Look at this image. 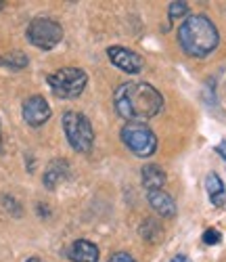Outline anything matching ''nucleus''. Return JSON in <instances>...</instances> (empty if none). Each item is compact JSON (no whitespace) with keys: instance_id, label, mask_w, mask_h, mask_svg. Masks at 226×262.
Segmentation results:
<instances>
[{"instance_id":"nucleus-21","label":"nucleus","mask_w":226,"mask_h":262,"mask_svg":"<svg viewBox=\"0 0 226 262\" xmlns=\"http://www.w3.org/2000/svg\"><path fill=\"white\" fill-rule=\"evenodd\" d=\"M0 151H3V130H0Z\"/></svg>"},{"instance_id":"nucleus-10","label":"nucleus","mask_w":226,"mask_h":262,"mask_svg":"<svg viewBox=\"0 0 226 262\" xmlns=\"http://www.w3.org/2000/svg\"><path fill=\"white\" fill-rule=\"evenodd\" d=\"M67 258L72 262H99V248L88 239H76L67 250Z\"/></svg>"},{"instance_id":"nucleus-17","label":"nucleus","mask_w":226,"mask_h":262,"mask_svg":"<svg viewBox=\"0 0 226 262\" xmlns=\"http://www.w3.org/2000/svg\"><path fill=\"white\" fill-rule=\"evenodd\" d=\"M107 262H137V260H134L128 252H116V254H111V256H109Z\"/></svg>"},{"instance_id":"nucleus-14","label":"nucleus","mask_w":226,"mask_h":262,"mask_svg":"<svg viewBox=\"0 0 226 262\" xmlns=\"http://www.w3.org/2000/svg\"><path fill=\"white\" fill-rule=\"evenodd\" d=\"M0 65L7 70H13V72H19V70H24L30 65V59L26 53H21V51H13V53H5V55H0Z\"/></svg>"},{"instance_id":"nucleus-3","label":"nucleus","mask_w":226,"mask_h":262,"mask_svg":"<svg viewBox=\"0 0 226 262\" xmlns=\"http://www.w3.org/2000/svg\"><path fill=\"white\" fill-rule=\"evenodd\" d=\"M61 126L67 143L78 154H90L95 145V130L90 120L80 112H65L61 118Z\"/></svg>"},{"instance_id":"nucleus-16","label":"nucleus","mask_w":226,"mask_h":262,"mask_svg":"<svg viewBox=\"0 0 226 262\" xmlns=\"http://www.w3.org/2000/svg\"><path fill=\"white\" fill-rule=\"evenodd\" d=\"M222 242V233L216 231V229H208L206 233H203V244L206 246H218Z\"/></svg>"},{"instance_id":"nucleus-19","label":"nucleus","mask_w":226,"mask_h":262,"mask_svg":"<svg viewBox=\"0 0 226 262\" xmlns=\"http://www.w3.org/2000/svg\"><path fill=\"white\" fill-rule=\"evenodd\" d=\"M172 262H193L191 258H187V256H183V254H178V256H174L172 258Z\"/></svg>"},{"instance_id":"nucleus-22","label":"nucleus","mask_w":226,"mask_h":262,"mask_svg":"<svg viewBox=\"0 0 226 262\" xmlns=\"http://www.w3.org/2000/svg\"><path fill=\"white\" fill-rule=\"evenodd\" d=\"M5 7V0H0V9H3Z\"/></svg>"},{"instance_id":"nucleus-6","label":"nucleus","mask_w":226,"mask_h":262,"mask_svg":"<svg viewBox=\"0 0 226 262\" xmlns=\"http://www.w3.org/2000/svg\"><path fill=\"white\" fill-rule=\"evenodd\" d=\"M26 38L30 45H34L40 51H53L63 40V28L59 26V21L51 17H36L30 21Z\"/></svg>"},{"instance_id":"nucleus-7","label":"nucleus","mask_w":226,"mask_h":262,"mask_svg":"<svg viewBox=\"0 0 226 262\" xmlns=\"http://www.w3.org/2000/svg\"><path fill=\"white\" fill-rule=\"evenodd\" d=\"M21 116H24L26 124L32 126V128H40L44 126L51 116H53V109L49 105V101L40 97V95H32L24 101V107H21Z\"/></svg>"},{"instance_id":"nucleus-20","label":"nucleus","mask_w":226,"mask_h":262,"mask_svg":"<svg viewBox=\"0 0 226 262\" xmlns=\"http://www.w3.org/2000/svg\"><path fill=\"white\" fill-rule=\"evenodd\" d=\"M26 262H42V260H40V258H36V256H32V258H28Z\"/></svg>"},{"instance_id":"nucleus-11","label":"nucleus","mask_w":226,"mask_h":262,"mask_svg":"<svg viewBox=\"0 0 226 262\" xmlns=\"http://www.w3.org/2000/svg\"><path fill=\"white\" fill-rule=\"evenodd\" d=\"M206 191H208V198L216 208H222L226 204V189L222 179L218 177L216 172H210L206 177Z\"/></svg>"},{"instance_id":"nucleus-18","label":"nucleus","mask_w":226,"mask_h":262,"mask_svg":"<svg viewBox=\"0 0 226 262\" xmlns=\"http://www.w3.org/2000/svg\"><path fill=\"white\" fill-rule=\"evenodd\" d=\"M216 151H218V154L222 156V160L226 162V141H220V143L216 145Z\"/></svg>"},{"instance_id":"nucleus-15","label":"nucleus","mask_w":226,"mask_h":262,"mask_svg":"<svg viewBox=\"0 0 226 262\" xmlns=\"http://www.w3.org/2000/svg\"><path fill=\"white\" fill-rule=\"evenodd\" d=\"M168 15H170L172 21L183 19V17L189 15V5H187V3H172L170 9H168Z\"/></svg>"},{"instance_id":"nucleus-5","label":"nucleus","mask_w":226,"mask_h":262,"mask_svg":"<svg viewBox=\"0 0 226 262\" xmlns=\"http://www.w3.org/2000/svg\"><path fill=\"white\" fill-rule=\"evenodd\" d=\"M122 143L132 151L137 158H151L157 149V137L155 133L143 122H128L120 130Z\"/></svg>"},{"instance_id":"nucleus-12","label":"nucleus","mask_w":226,"mask_h":262,"mask_svg":"<svg viewBox=\"0 0 226 262\" xmlns=\"http://www.w3.org/2000/svg\"><path fill=\"white\" fill-rule=\"evenodd\" d=\"M141 172H143L141 174V177H143V187L147 191L162 189L166 185V172H164V168H160L157 164H147Z\"/></svg>"},{"instance_id":"nucleus-4","label":"nucleus","mask_w":226,"mask_h":262,"mask_svg":"<svg viewBox=\"0 0 226 262\" xmlns=\"http://www.w3.org/2000/svg\"><path fill=\"white\" fill-rule=\"evenodd\" d=\"M47 84L59 99H78L88 84V74L82 68H61L47 76Z\"/></svg>"},{"instance_id":"nucleus-2","label":"nucleus","mask_w":226,"mask_h":262,"mask_svg":"<svg viewBox=\"0 0 226 262\" xmlns=\"http://www.w3.org/2000/svg\"><path fill=\"white\" fill-rule=\"evenodd\" d=\"M178 42L191 57L203 59L212 55L220 45V34L214 21L206 15H191L178 28Z\"/></svg>"},{"instance_id":"nucleus-1","label":"nucleus","mask_w":226,"mask_h":262,"mask_svg":"<svg viewBox=\"0 0 226 262\" xmlns=\"http://www.w3.org/2000/svg\"><path fill=\"white\" fill-rule=\"evenodd\" d=\"M113 107L126 122H147L164 109V97L147 82H124L113 91Z\"/></svg>"},{"instance_id":"nucleus-9","label":"nucleus","mask_w":226,"mask_h":262,"mask_svg":"<svg viewBox=\"0 0 226 262\" xmlns=\"http://www.w3.org/2000/svg\"><path fill=\"white\" fill-rule=\"evenodd\" d=\"M147 200L149 206L164 218H172L176 216V204L172 200V195L166 193L164 189H155V191H147Z\"/></svg>"},{"instance_id":"nucleus-13","label":"nucleus","mask_w":226,"mask_h":262,"mask_svg":"<svg viewBox=\"0 0 226 262\" xmlns=\"http://www.w3.org/2000/svg\"><path fill=\"white\" fill-rule=\"evenodd\" d=\"M65 170H67V162H61V160H57V162H51L49 164V168H47V172H44V187L47 189H55L67 174H65Z\"/></svg>"},{"instance_id":"nucleus-8","label":"nucleus","mask_w":226,"mask_h":262,"mask_svg":"<svg viewBox=\"0 0 226 262\" xmlns=\"http://www.w3.org/2000/svg\"><path fill=\"white\" fill-rule=\"evenodd\" d=\"M107 57H109V61L116 65L118 70H122V72H126L130 76L141 74L143 68H145L143 57L139 53L126 49V47H109L107 49Z\"/></svg>"}]
</instances>
